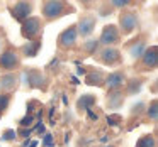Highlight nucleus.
Segmentation results:
<instances>
[{
  "label": "nucleus",
  "instance_id": "6ab92c4d",
  "mask_svg": "<svg viewBox=\"0 0 158 147\" xmlns=\"http://www.w3.org/2000/svg\"><path fill=\"white\" fill-rule=\"evenodd\" d=\"M97 46H99V41H87V44H85V49L89 52H94L97 49Z\"/></svg>",
  "mask_w": 158,
  "mask_h": 147
},
{
  "label": "nucleus",
  "instance_id": "f257e3e1",
  "mask_svg": "<svg viewBox=\"0 0 158 147\" xmlns=\"http://www.w3.org/2000/svg\"><path fill=\"white\" fill-rule=\"evenodd\" d=\"M41 34V19L38 17H27L22 22V36L27 39H32Z\"/></svg>",
  "mask_w": 158,
  "mask_h": 147
},
{
  "label": "nucleus",
  "instance_id": "0eeeda50",
  "mask_svg": "<svg viewBox=\"0 0 158 147\" xmlns=\"http://www.w3.org/2000/svg\"><path fill=\"white\" fill-rule=\"evenodd\" d=\"M136 24H138V17L131 12L127 14H123L121 15V27H123V32L124 34H129L136 29Z\"/></svg>",
  "mask_w": 158,
  "mask_h": 147
},
{
  "label": "nucleus",
  "instance_id": "7ed1b4c3",
  "mask_svg": "<svg viewBox=\"0 0 158 147\" xmlns=\"http://www.w3.org/2000/svg\"><path fill=\"white\" fill-rule=\"evenodd\" d=\"M19 66V56L14 51H5L0 56V68L5 71H12Z\"/></svg>",
  "mask_w": 158,
  "mask_h": 147
},
{
  "label": "nucleus",
  "instance_id": "412c9836",
  "mask_svg": "<svg viewBox=\"0 0 158 147\" xmlns=\"http://www.w3.org/2000/svg\"><path fill=\"white\" fill-rule=\"evenodd\" d=\"M43 145H44V147H53V145H55V142H53V135L46 133V135H44V140H43Z\"/></svg>",
  "mask_w": 158,
  "mask_h": 147
},
{
  "label": "nucleus",
  "instance_id": "b1692460",
  "mask_svg": "<svg viewBox=\"0 0 158 147\" xmlns=\"http://www.w3.org/2000/svg\"><path fill=\"white\" fill-rule=\"evenodd\" d=\"M114 5L116 7H124V5H127L126 0H114Z\"/></svg>",
  "mask_w": 158,
  "mask_h": 147
},
{
  "label": "nucleus",
  "instance_id": "bb28decb",
  "mask_svg": "<svg viewBox=\"0 0 158 147\" xmlns=\"http://www.w3.org/2000/svg\"><path fill=\"white\" fill-rule=\"evenodd\" d=\"M38 145V142H31V147H36Z\"/></svg>",
  "mask_w": 158,
  "mask_h": 147
},
{
  "label": "nucleus",
  "instance_id": "f8f14e48",
  "mask_svg": "<svg viewBox=\"0 0 158 147\" xmlns=\"http://www.w3.org/2000/svg\"><path fill=\"white\" fill-rule=\"evenodd\" d=\"M15 83H17V76H15L14 73H7V75H4L0 78V88L12 90L15 86Z\"/></svg>",
  "mask_w": 158,
  "mask_h": 147
},
{
  "label": "nucleus",
  "instance_id": "393cba45",
  "mask_svg": "<svg viewBox=\"0 0 158 147\" xmlns=\"http://www.w3.org/2000/svg\"><path fill=\"white\" fill-rule=\"evenodd\" d=\"M117 120H119V117H107V122H109L110 125H116Z\"/></svg>",
  "mask_w": 158,
  "mask_h": 147
},
{
  "label": "nucleus",
  "instance_id": "a211bd4d",
  "mask_svg": "<svg viewBox=\"0 0 158 147\" xmlns=\"http://www.w3.org/2000/svg\"><path fill=\"white\" fill-rule=\"evenodd\" d=\"M9 103H10V95H0V113L7 110Z\"/></svg>",
  "mask_w": 158,
  "mask_h": 147
},
{
  "label": "nucleus",
  "instance_id": "39448f33",
  "mask_svg": "<svg viewBox=\"0 0 158 147\" xmlns=\"http://www.w3.org/2000/svg\"><path fill=\"white\" fill-rule=\"evenodd\" d=\"M119 41V32H117V27L116 25H106L102 31V34H100V41L102 44H116V42Z\"/></svg>",
  "mask_w": 158,
  "mask_h": 147
},
{
  "label": "nucleus",
  "instance_id": "dca6fc26",
  "mask_svg": "<svg viewBox=\"0 0 158 147\" xmlns=\"http://www.w3.org/2000/svg\"><path fill=\"white\" fill-rule=\"evenodd\" d=\"M136 147H155V137L153 135H144L138 140Z\"/></svg>",
  "mask_w": 158,
  "mask_h": 147
},
{
  "label": "nucleus",
  "instance_id": "9b49d317",
  "mask_svg": "<svg viewBox=\"0 0 158 147\" xmlns=\"http://www.w3.org/2000/svg\"><path fill=\"white\" fill-rule=\"evenodd\" d=\"M100 56H102V61L107 63V64H114V63L119 61V51H116V49H104L102 52H100Z\"/></svg>",
  "mask_w": 158,
  "mask_h": 147
},
{
  "label": "nucleus",
  "instance_id": "a878e982",
  "mask_svg": "<svg viewBox=\"0 0 158 147\" xmlns=\"http://www.w3.org/2000/svg\"><path fill=\"white\" fill-rule=\"evenodd\" d=\"M87 113H89V117H90L92 120H97V113H94L92 110H87Z\"/></svg>",
  "mask_w": 158,
  "mask_h": 147
},
{
  "label": "nucleus",
  "instance_id": "1a4fd4ad",
  "mask_svg": "<svg viewBox=\"0 0 158 147\" xmlns=\"http://www.w3.org/2000/svg\"><path fill=\"white\" fill-rule=\"evenodd\" d=\"M75 42H77L75 27H70L65 32H61V36H60V46L61 48H72V46H75Z\"/></svg>",
  "mask_w": 158,
  "mask_h": 147
},
{
  "label": "nucleus",
  "instance_id": "5701e85b",
  "mask_svg": "<svg viewBox=\"0 0 158 147\" xmlns=\"http://www.w3.org/2000/svg\"><path fill=\"white\" fill-rule=\"evenodd\" d=\"M32 120H34V117H32V115H29V117H26V118H22V120H21V125H22V127L31 125V123H32Z\"/></svg>",
  "mask_w": 158,
  "mask_h": 147
},
{
  "label": "nucleus",
  "instance_id": "4be33fe9",
  "mask_svg": "<svg viewBox=\"0 0 158 147\" xmlns=\"http://www.w3.org/2000/svg\"><path fill=\"white\" fill-rule=\"evenodd\" d=\"M148 115L151 117V120H156V102H151V108L148 110Z\"/></svg>",
  "mask_w": 158,
  "mask_h": 147
},
{
  "label": "nucleus",
  "instance_id": "4468645a",
  "mask_svg": "<svg viewBox=\"0 0 158 147\" xmlns=\"http://www.w3.org/2000/svg\"><path fill=\"white\" fill-rule=\"evenodd\" d=\"M95 103V98L92 95H83L82 98L78 100V108L83 110H92V105Z\"/></svg>",
  "mask_w": 158,
  "mask_h": 147
},
{
  "label": "nucleus",
  "instance_id": "f3484780",
  "mask_svg": "<svg viewBox=\"0 0 158 147\" xmlns=\"http://www.w3.org/2000/svg\"><path fill=\"white\" fill-rule=\"evenodd\" d=\"M129 51H131V54H133L134 58H139L141 52L144 51V44H143V42H138V46H133V48H131Z\"/></svg>",
  "mask_w": 158,
  "mask_h": 147
},
{
  "label": "nucleus",
  "instance_id": "2eb2a0df",
  "mask_svg": "<svg viewBox=\"0 0 158 147\" xmlns=\"http://www.w3.org/2000/svg\"><path fill=\"white\" fill-rule=\"evenodd\" d=\"M102 79H104V75L100 71L90 73V75L87 76V83H89V85H102Z\"/></svg>",
  "mask_w": 158,
  "mask_h": 147
},
{
  "label": "nucleus",
  "instance_id": "6e6552de",
  "mask_svg": "<svg viewBox=\"0 0 158 147\" xmlns=\"http://www.w3.org/2000/svg\"><path fill=\"white\" fill-rule=\"evenodd\" d=\"M94 27H95V17H92V15H85V17L80 19L78 22V32L82 36H89L90 32L94 31ZM77 32V34H78Z\"/></svg>",
  "mask_w": 158,
  "mask_h": 147
},
{
  "label": "nucleus",
  "instance_id": "f03ea898",
  "mask_svg": "<svg viewBox=\"0 0 158 147\" xmlns=\"http://www.w3.org/2000/svg\"><path fill=\"white\" fill-rule=\"evenodd\" d=\"M66 5L63 4V2H46L44 5H43V14H44L46 19H56L60 17V15L65 12Z\"/></svg>",
  "mask_w": 158,
  "mask_h": 147
},
{
  "label": "nucleus",
  "instance_id": "aec40b11",
  "mask_svg": "<svg viewBox=\"0 0 158 147\" xmlns=\"http://www.w3.org/2000/svg\"><path fill=\"white\" fill-rule=\"evenodd\" d=\"M15 135H17L15 130H5L2 137H4V140H12V139H15Z\"/></svg>",
  "mask_w": 158,
  "mask_h": 147
},
{
  "label": "nucleus",
  "instance_id": "423d86ee",
  "mask_svg": "<svg viewBox=\"0 0 158 147\" xmlns=\"http://www.w3.org/2000/svg\"><path fill=\"white\" fill-rule=\"evenodd\" d=\"M106 83H107V88H109L110 91H116V90L123 88V85H126V76H124L121 71L110 73V75L106 78Z\"/></svg>",
  "mask_w": 158,
  "mask_h": 147
},
{
  "label": "nucleus",
  "instance_id": "ddd939ff",
  "mask_svg": "<svg viewBox=\"0 0 158 147\" xmlns=\"http://www.w3.org/2000/svg\"><path fill=\"white\" fill-rule=\"evenodd\" d=\"M41 48V42L39 41H31V42H27V44L24 46V48H22V51H24V54L26 56H36L38 54V49Z\"/></svg>",
  "mask_w": 158,
  "mask_h": 147
},
{
  "label": "nucleus",
  "instance_id": "20e7f679",
  "mask_svg": "<svg viewBox=\"0 0 158 147\" xmlns=\"http://www.w3.org/2000/svg\"><path fill=\"white\" fill-rule=\"evenodd\" d=\"M31 10H32V5L27 4V2H19V4H15L14 7H10L12 15H14L17 21H22V22H24L26 19L29 17Z\"/></svg>",
  "mask_w": 158,
  "mask_h": 147
},
{
  "label": "nucleus",
  "instance_id": "9d476101",
  "mask_svg": "<svg viewBox=\"0 0 158 147\" xmlns=\"http://www.w3.org/2000/svg\"><path fill=\"white\" fill-rule=\"evenodd\" d=\"M156 48L155 46H151L150 49H146V51L143 52V63L144 66H148V68H156Z\"/></svg>",
  "mask_w": 158,
  "mask_h": 147
}]
</instances>
